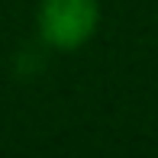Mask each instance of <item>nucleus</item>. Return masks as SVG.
Returning a JSON list of instances; mask_svg holds the SVG:
<instances>
[{
    "mask_svg": "<svg viewBox=\"0 0 158 158\" xmlns=\"http://www.w3.org/2000/svg\"><path fill=\"white\" fill-rule=\"evenodd\" d=\"M100 19L97 0H42L39 6V32L48 45L71 52L94 35Z\"/></svg>",
    "mask_w": 158,
    "mask_h": 158,
    "instance_id": "f257e3e1",
    "label": "nucleus"
}]
</instances>
